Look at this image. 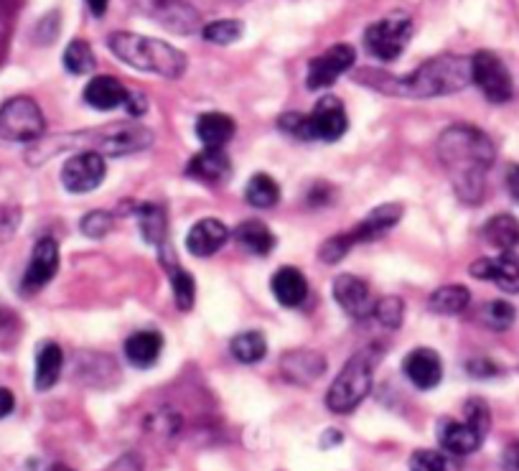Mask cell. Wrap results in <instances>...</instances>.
I'll list each match as a JSON object with an SVG mask.
<instances>
[{
  "label": "cell",
  "instance_id": "6da1fadb",
  "mask_svg": "<svg viewBox=\"0 0 519 471\" xmlns=\"http://www.w3.org/2000/svg\"><path fill=\"white\" fill-rule=\"evenodd\" d=\"M436 151L458 199L469 204L481 202L486 174L497 158V148L489 141V135L474 125H451L438 138Z\"/></svg>",
  "mask_w": 519,
  "mask_h": 471
},
{
  "label": "cell",
  "instance_id": "7a4b0ae2",
  "mask_svg": "<svg viewBox=\"0 0 519 471\" xmlns=\"http://www.w3.org/2000/svg\"><path fill=\"white\" fill-rule=\"evenodd\" d=\"M359 82L374 87L395 97H415V100H430V97H446L466 90L471 85V59L456 57V54H441L420 64L408 77H390L385 72H364Z\"/></svg>",
  "mask_w": 519,
  "mask_h": 471
},
{
  "label": "cell",
  "instance_id": "3957f363",
  "mask_svg": "<svg viewBox=\"0 0 519 471\" xmlns=\"http://www.w3.org/2000/svg\"><path fill=\"white\" fill-rule=\"evenodd\" d=\"M107 46L120 62L138 72L158 74L166 79H179L186 72L184 51L173 49L166 41L151 39V36L130 34V31H115L107 36Z\"/></svg>",
  "mask_w": 519,
  "mask_h": 471
},
{
  "label": "cell",
  "instance_id": "277c9868",
  "mask_svg": "<svg viewBox=\"0 0 519 471\" xmlns=\"http://www.w3.org/2000/svg\"><path fill=\"white\" fill-rule=\"evenodd\" d=\"M374 362H377L374 349L357 352L346 362L344 370L336 375V380L331 382L329 387V393H326V408H329L331 413H352V410H357L359 405H362V400L367 398L369 390H372Z\"/></svg>",
  "mask_w": 519,
  "mask_h": 471
},
{
  "label": "cell",
  "instance_id": "5b68a950",
  "mask_svg": "<svg viewBox=\"0 0 519 471\" xmlns=\"http://www.w3.org/2000/svg\"><path fill=\"white\" fill-rule=\"evenodd\" d=\"M46 120L41 107L31 97H13L0 107V138L11 143L41 141Z\"/></svg>",
  "mask_w": 519,
  "mask_h": 471
},
{
  "label": "cell",
  "instance_id": "8992f818",
  "mask_svg": "<svg viewBox=\"0 0 519 471\" xmlns=\"http://www.w3.org/2000/svg\"><path fill=\"white\" fill-rule=\"evenodd\" d=\"M413 39V21L408 16H387L364 31V49L380 62H395Z\"/></svg>",
  "mask_w": 519,
  "mask_h": 471
},
{
  "label": "cell",
  "instance_id": "52a82bcc",
  "mask_svg": "<svg viewBox=\"0 0 519 471\" xmlns=\"http://www.w3.org/2000/svg\"><path fill=\"white\" fill-rule=\"evenodd\" d=\"M471 82L494 105L509 102L514 95L512 74H509L507 64L494 51H476L474 57H471Z\"/></svg>",
  "mask_w": 519,
  "mask_h": 471
},
{
  "label": "cell",
  "instance_id": "ba28073f",
  "mask_svg": "<svg viewBox=\"0 0 519 471\" xmlns=\"http://www.w3.org/2000/svg\"><path fill=\"white\" fill-rule=\"evenodd\" d=\"M105 174V156L87 148V151H79L67 158V163L62 166V184L72 194H87V191H95L105 181Z\"/></svg>",
  "mask_w": 519,
  "mask_h": 471
},
{
  "label": "cell",
  "instance_id": "9c48e42d",
  "mask_svg": "<svg viewBox=\"0 0 519 471\" xmlns=\"http://www.w3.org/2000/svg\"><path fill=\"white\" fill-rule=\"evenodd\" d=\"M153 146V133L143 125H110L97 130V138L92 141V151L102 156H130V153L146 151Z\"/></svg>",
  "mask_w": 519,
  "mask_h": 471
},
{
  "label": "cell",
  "instance_id": "30bf717a",
  "mask_svg": "<svg viewBox=\"0 0 519 471\" xmlns=\"http://www.w3.org/2000/svg\"><path fill=\"white\" fill-rule=\"evenodd\" d=\"M357 62V51L349 44H334L331 49H326L321 57L311 59L308 62V74H306V87L308 90H326Z\"/></svg>",
  "mask_w": 519,
  "mask_h": 471
},
{
  "label": "cell",
  "instance_id": "8fae6325",
  "mask_svg": "<svg viewBox=\"0 0 519 471\" xmlns=\"http://www.w3.org/2000/svg\"><path fill=\"white\" fill-rule=\"evenodd\" d=\"M349 128L344 102L334 95H324L308 113V141H339Z\"/></svg>",
  "mask_w": 519,
  "mask_h": 471
},
{
  "label": "cell",
  "instance_id": "7c38bea8",
  "mask_svg": "<svg viewBox=\"0 0 519 471\" xmlns=\"http://www.w3.org/2000/svg\"><path fill=\"white\" fill-rule=\"evenodd\" d=\"M133 3L143 8L148 16L156 18L158 23H163L168 31L184 36L199 31V13L186 0H133Z\"/></svg>",
  "mask_w": 519,
  "mask_h": 471
},
{
  "label": "cell",
  "instance_id": "4fadbf2b",
  "mask_svg": "<svg viewBox=\"0 0 519 471\" xmlns=\"http://www.w3.org/2000/svg\"><path fill=\"white\" fill-rule=\"evenodd\" d=\"M59 270V245H56L54 237H41L34 245V253H31V263H28L26 273H23L21 291L23 293H36L51 281Z\"/></svg>",
  "mask_w": 519,
  "mask_h": 471
},
{
  "label": "cell",
  "instance_id": "5bb4252c",
  "mask_svg": "<svg viewBox=\"0 0 519 471\" xmlns=\"http://www.w3.org/2000/svg\"><path fill=\"white\" fill-rule=\"evenodd\" d=\"M334 298L341 306V311L352 316V319H367V316H372L374 303H377L374 301L369 283L352 273H344L336 278Z\"/></svg>",
  "mask_w": 519,
  "mask_h": 471
},
{
  "label": "cell",
  "instance_id": "9a60e30c",
  "mask_svg": "<svg viewBox=\"0 0 519 471\" xmlns=\"http://www.w3.org/2000/svg\"><path fill=\"white\" fill-rule=\"evenodd\" d=\"M402 372L413 382L418 390H433L441 385L443 380V362L441 354L430 347H418L405 357L402 362Z\"/></svg>",
  "mask_w": 519,
  "mask_h": 471
},
{
  "label": "cell",
  "instance_id": "2e32d148",
  "mask_svg": "<svg viewBox=\"0 0 519 471\" xmlns=\"http://www.w3.org/2000/svg\"><path fill=\"white\" fill-rule=\"evenodd\" d=\"M469 270L479 281L497 283L504 293H519V260L512 253H502L499 258H479Z\"/></svg>",
  "mask_w": 519,
  "mask_h": 471
},
{
  "label": "cell",
  "instance_id": "e0dca14e",
  "mask_svg": "<svg viewBox=\"0 0 519 471\" xmlns=\"http://www.w3.org/2000/svg\"><path fill=\"white\" fill-rule=\"evenodd\" d=\"M186 176L201 184H224L232 176V161L222 148H204L186 166Z\"/></svg>",
  "mask_w": 519,
  "mask_h": 471
},
{
  "label": "cell",
  "instance_id": "ac0fdd59",
  "mask_svg": "<svg viewBox=\"0 0 519 471\" xmlns=\"http://www.w3.org/2000/svg\"><path fill=\"white\" fill-rule=\"evenodd\" d=\"M280 372L296 385H311L326 372V357L311 349H293L280 359Z\"/></svg>",
  "mask_w": 519,
  "mask_h": 471
},
{
  "label": "cell",
  "instance_id": "d6986e66",
  "mask_svg": "<svg viewBox=\"0 0 519 471\" xmlns=\"http://www.w3.org/2000/svg\"><path fill=\"white\" fill-rule=\"evenodd\" d=\"M229 240V230L219 219H201L186 235V250L196 258H212Z\"/></svg>",
  "mask_w": 519,
  "mask_h": 471
},
{
  "label": "cell",
  "instance_id": "ffe728a7",
  "mask_svg": "<svg viewBox=\"0 0 519 471\" xmlns=\"http://www.w3.org/2000/svg\"><path fill=\"white\" fill-rule=\"evenodd\" d=\"M484 436L476 428H471L466 421H453L443 418L438 423V443L453 456H469L481 446Z\"/></svg>",
  "mask_w": 519,
  "mask_h": 471
},
{
  "label": "cell",
  "instance_id": "44dd1931",
  "mask_svg": "<svg viewBox=\"0 0 519 471\" xmlns=\"http://www.w3.org/2000/svg\"><path fill=\"white\" fill-rule=\"evenodd\" d=\"M402 214H405V207H402V204H395V202L382 204V207L372 209V212H369L367 217H364L362 222L354 227V230H349L354 245H359V242H372V240H377V237H382L387 230H392V227L400 222Z\"/></svg>",
  "mask_w": 519,
  "mask_h": 471
},
{
  "label": "cell",
  "instance_id": "7402d4cb",
  "mask_svg": "<svg viewBox=\"0 0 519 471\" xmlns=\"http://www.w3.org/2000/svg\"><path fill=\"white\" fill-rule=\"evenodd\" d=\"M270 288H273L275 301H278L280 306H288V309L301 306L308 296L306 275H303L298 268H293V265H285V268L275 270Z\"/></svg>",
  "mask_w": 519,
  "mask_h": 471
},
{
  "label": "cell",
  "instance_id": "603a6c76",
  "mask_svg": "<svg viewBox=\"0 0 519 471\" xmlns=\"http://www.w3.org/2000/svg\"><path fill=\"white\" fill-rule=\"evenodd\" d=\"M163 352V337L158 331L151 329H143V331H135L125 339V357L133 367H140V370H148L158 362Z\"/></svg>",
  "mask_w": 519,
  "mask_h": 471
},
{
  "label": "cell",
  "instance_id": "cb8c5ba5",
  "mask_svg": "<svg viewBox=\"0 0 519 471\" xmlns=\"http://www.w3.org/2000/svg\"><path fill=\"white\" fill-rule=\"evenodd\" d=\"M130 97V92L125 90V85L115 77H92L90 85L84 87V102L95 110H115V107H123L125 100Z\"/></svg>",
  "mask_w": 519,
  "mask_h": 471
},
{
  "label": "cell",
  "instance_id": "d4e9b609",
  "mask_svg": "<svg viewBox=\"0 0 519 471\" xmlns=\"http://www.w3.org/2000/svg\"><path fill=\"white\" fill-rule=\"evenodd\" d=\"M235 130V120L227 113H204L196 120V138L204 143V148H224L232 141Z\"/></svg>",
  "mask_w": 519,
  "mask_h": 471
},
{
  "label": "cell",
  "instance_id": "484cf974",
  "mask_svg": "<svg viewBox=\"0 0 519 471\" xmlns=\"http://www.w3.org/2000/svg\"><path fill=\"white\" fill-rule=\"evenodd\" d=\"M64 367V352L56 342H44L36 354V372H34V385L36 390L46 393L59 382Z\"/></svg>",
  "mask_w": 519,
  "mask_h": 471
},
{
  "label": "cell",
  "instance_id": "4316f807",
  "mask_svg": "<svg viewBox=\"0 0 519 471\" xmlns=\"http://www.w3.org/2000/svg\"><path fill=\"white\" fill-rule=\"evenodd\" d=\"M235 240L240 242L242 250L257 255V258L270 255L275 247V235L270 232V227L265 225V222H260V219L242 222V225L235 230Z\"/></svg>",
  "mask_w": 519,
  "mask_h": 471
},
{
  "label": "cell",
  "instance_id": "83f0119b",
  "mask_svg": "<svg viewBox=\"0 0 519 471\" xmlns=\"http://www.w3.org/2000/svg\"><path fill=\"white\" fill-rule=\"evenodd\" d=\"M484 237L502 253H509L519 245V222L512 214H494L484 225Z\"/></svg>",
  "mask_w": 519,
  "mask_h": 471
},
{
  "label": "cell",
  "instance_id": "f1b7e54d",
  "mask_svg": "<svg viewBox=\"0 0 519 471\" xmlns=\"http://www.w3.org/2000/svg\"><path fill=\"white\" fill-rule=\"evenodd\" d=\"M471 303V291L466 286H458V283H451V286H443L438 291L430 293L428 298V309L433 314L441 316H456L466 309Z\"/></svg>",
  "mask_w": 519,
  "mask_h": 471
},
{
  "label": "cell",
  "instance_id": "f546056e",
  "mask_svg": "<svg viewBox=\"0 0 519 471\" xmlns=\"http://www.w3.org/2000/svg\"><path fill=\"white\" fill-rule=\"evenodd\" d=\"M135 217H138L140 235L146 237V242H151V245L156 247L166 245L168 219H166V212H163V207H158V204H140Z\"/></svg>",
  "mask_w": 519,
  "mask_h": 471
},
{
  "label": "cell",
  "instance_id": "4dcf8cb0",
  "mask_svg": "<svg viewBox=\"0 0 519 471\" xmlns=\"http://www.w3.org/2000/svg\"><path fill=\"white\" fill-rule=\"evenodd\" d=\"M245 202L252 209H273L280 202L278 181L268 174H255L245 186Z\"/></svg>",
  "mask_w": 519,
  "mask_h": 471
},
{
  "label": "cell",
  "instance_id": "1f68e13d",
  "mask_svg": "<svg viewBox=\"0 0 519 471\" xmlns=\"http://www.w3.org/2000/svg\"><path fill=\"white\" fill-rule=\"evenodd\" d=\"M229 352L242 365H255V362L265 359V354H268V339L260 331H242V334H237L229 342Z\"/></svg>",
  "mask_w": 519,
  "mask_h": 471
},
{
  "label": "cell",
  "instance_id": "d6a6232c",
  "mask_svg": "<svg viewBox=\"0 0 519 471\" xmlns=\"http://www.w3.org/2000/svg\"><path fill=\"white\" fill-rule=\"evenodd\" d=\"M64 69L69 74H92L97 69V59L92 46L84 39H74L64 51Z\"/></svg>",
  "mask_w": 519,
  "mask_h": 471
},
{
  "label": "cell",
  "instance_id": "836d02e7",
  "mask_svg": "<svg viewBox=\"0 0 519 471\" xmlns=\"http://www.w3.org/2000/svg\"><path fill=\"white\" fill-rule=\"evenodd\" d=\"M517 319V311L509 301H489L479 309V321L492 331H507Z\"/></svg>",
  "mask_w": 519,
  "mask_h": 471
},
{
  "label": "cell",
  "instance_id": "e575fe53",
  "mask_svg": "<svg viewBox=\"0 0 519 471\" xmlns=\"http://www.w3.org/2000/svg\"><path fill=\"white\" fill-rule=\"evenodd\" d=\"M245 34V23L235 21V18H222V21H212L201 29V36L209 41V44L217 46H229L242 39Z\"/></svg>",
  "mask_w": 519,
  "mask_h": 471
},
{
  "label": "cell",
  "instance_id": "d590c367",
  "mask_svg": "<svg viewBox=\"0 0 519 471\" xmlns=\"http://www.w3.org/2000/svg\"><path fill=\"white\" fill-rule=\"evenodd\" d=\"M171 288H173V301L179 306L181 311H191L194 309L196 301V283L194 275L184 268H171Z\"/></svg>",
  "mask_w": 519,
  "mask_h": 471
},
{
  "label": "cell",
  "instance_id": "8d00e7d4",
  "mask_svg": "<svg viewBox=\"0 0 519 471\" xmlns=\"http://www.w3.org/2000/svg\"><path fill=\"white\" fill-rule=\"evenodd\" d=\"M372 316L380 321L385 329H400L402 319H405V303H402V298L397 296L377 298Z\"/></svg>",
  "mask_w": 519,
  "mask_h": 471
},
{
  "label": "cell",
  "instance_id": "74e56055",
  "mask_svg": "<svg viewBox=\"0 0 519 471\" xmlns=\"http://www.w3.org/2000/svg\"><path fill=\"white\" fill-rule=\"evenodd\" d=\"M112 227H115V217L105 212V209H95V212L84 214L79 230H82V235L92 237V240H102L105 235H110Z\"/></svg>",
  "mask_w": 519,
  "mask_h": 471
},
{
  "label": "cell",
  "instance_id": "f35d334b",
  "mask_svg": "<svg viewBox=\"0 0 519 471\" xmlns=\"http://www.w3.org/2000/svg\"><path fill=\"white\" fill-rule=\"evenodd\" d=\"M354 247V240L349 232H341V235H331L324 245L319 247V258L324 260L326 265H336L349 255V250Z\"/></svg>",
  "mask_w": 519,
  "mask_h": 471
},
{
  "label": "cell",
  "instance_id": "ab89813d",
  "mask_svg": "<svg viewBox=\"0 0 519 471\" xmlns=\"http://www.w3.org/2000/svg\"><path fill=\"white\" fill-rule=\"evenodd\" d=\"M464 418L471 428H476V431L486 438V433H489V428H492V413H489V405H486L484 400L481 398L466 400Z\"/></svg>",
  "mask_w": 519,
  "mask_h": 471
},
{
  "label": "cell",
  "instance_id": "60d3db41",
  "mask_svg": "<svg viewBox=\"0 0 519 471\" xmlns=\"http://www.w3.org/2000/svg\"><path fill=\"white\" fill-rule=\"evenodd\" d=\"M410 471H448V466L443 454L430 449H420L410 456Z\"/></svg>",
  "mask_w": 519,
  "mask_h": 471
},
{
  "label": "cell",
  "instance_id": "b9f144b4",
  "mask_svg": "<svg viewBox=\"0 0 519 471\" xmlns=\"http://www.w3.org/2000/svg\"><path fill=\"white\" fill-rule=\"evenodd\" d=\"M466 370H469V375H474V377H494L502 372L497 365H494L492 359H486V357L471 359L469 365H466Z\"/></svg>",
  "mask_w": 519,
  "mask_h": 471
},
{
  "label": "cell",
  "instance_id": "7bdbcfd3",
  "mask_svg": "<svg viewBox=\"0 0 519 471\" xmlns=\"http://www.w3.org/2000/svg\"><path fill=\"white\" fill-rule=\"evenodd\" d=\"M334 194H336L334 186L321 181V184H316L311 191H308V204H329L331 199H334Z\"/></svg>",
  "mask_w": 519,
  "mask_h": 471
},
{
  "label": "cell",
  "instance_id": "ee69618b",
  "mask_svg": "<svg viewBox=\"0 0 519 471\" xmlns=\"http://www.w3.org/2000/svg\"><path fill=\"white\" fill-rule=\"evenodd\" d=\"M123 107L128 110V115H133V118H140V115H146L148 100H146V95H140V92H130V97L125 100Z\"/></svg>",
  "mask_w": 519,
  "mask_h": 471
},
{
  "label": "cell",
  "instance_id": "f6af8a7d",
  "mask_svg": "<svg viewBox=\"0 0 519 471\" xmlns=\"http://www.w3.org/2000/svg\"><path fill=\"white\" fill-rule=\"evenodd\" d=\"M504 186H507L509 197L519 204V163H509L507 174H504Z\"/></svg>",
  "mask_w": 519,
  "mask_h": 471
},
{
  "label": "cell",
  "instance_id": "bcb514c9",
  "mask_svg": "<svg viewBox=\"0 0 519 471\" xmlns=\"http://www.w3.org/2000/svg\"><path fill=\"white\" fill-rule=\"evenodd\" d=\"M502 471H519V441H512L502 454Z\"/></svg>",
  "mask_w": 519,
  "mask_h": 471
},
{
  "label": "cell",
  "instance_id": "7dc6e473",
  "mask_svg": "<svg viewBox=\"0 0 519 471\" xmlns=\"http://www.w3.org/2000/svg\"><path fill=\"white\" fill-rule=\"evenodd\" d=\"M107 471H140V459L135 454H125L120 456V459L115 461Z\"/></svg>",
  "mask_w": 519,
  "mask_h": 471
},
{
  "label": "cell",
  "instance_id": "c3c4849f",
  "mask_svg": "<svg viewBox=\"0 0 519 471\" xmlns=\"http://www.w3.org/2000/svg\"><path fill=\"white\" fill-rule=\"evenodd\" d=\"M13 408H16V398H13L11 390H6V387H0V418H8V415L13 413Z\"/></svg>",
  "mask_w": 519,
  "mask_h": 471
},
{
  "label": "cell",
  "instance_id": "681fc988",
  "mask_svg": "<svg viewBox=\"0 0 519 471\" xmlns=\"http://www.w3.org/2000/svg\"><path fill=\"white\" fill-rule=\"evenodd\" d=\"M87 3V8H90V13L95 18H102L107 13V6H110V0H84Z\"/></svg>",
  "mask_w": 519,
  "mask_h": 471
},
{
  "label": "cell",
  "instance_id": "f907efd6",
  "mask_svg": "<svg viewBox=\"0 0 519 471\" xmlns=\"http://www.w3.org/2000/svg\"><path fill=\"white\" fill-rule=\"evenodd\" d=\"M339 441H344V436H341V433H336V431H329L324 436V446H334V443H339Z\"/></svg>",
  "mask_w": 519,
  "mask_h": 471
},
{
  "label": "cell",
  "instance_id": "816d5d0a",
  "mask_svg": "<svg viewBox=\"0 0 519 471\" xmlns=\"http://www.w3.org/2000/svg\"><path fill=\"white\" fill-rule=\"evenodd\" d=\"M49 471H72V469H69V466H64V464H54Z\"/></svg>",
  "mask_w": 519,
  "mask_h": 471
}]
</instances>
